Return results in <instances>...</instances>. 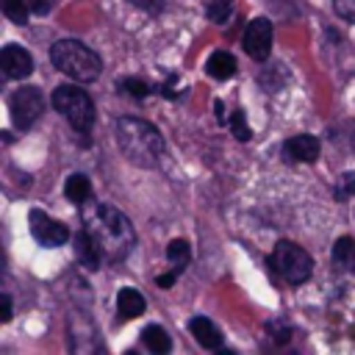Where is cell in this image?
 <instances>
[{
	"mask_svg": "<svg viewBox=\"0 0 355 355\" xmlns=\"http://www.w3.org/2000/svg\"><path fill=\"white\" fill-rule=\"evenodd\" d=\"M116 311L122 319H136L144 313V297L136 288H122L116 294Z\"/></svg>",
	"mask_w": 355,
	"mask_h": 355,
	"instance_id": "cell-13",
	"label": "cell"
},
{
	"mask_svg": "<svg viewBox=\"0 0 355 355\" xmlns=\"http://www.w3.org/2000/svg\"><path fill=\"white\" fill-rule=\"evenodd\" d=\"M230 130H233V136L239 139V141H247L252 133H250V125H247V119H244V111H236L233 116H230Z\"/></svg>",
	"mask_w": 355,
	"mask_h": 355,
	"instance_id": "cell-20",
	"label": "cell"
},
{
	"mask_svg": "<svg viewBox=\"0 0 355 355\" xmlns=\"http://www.w3.org/2000/svg\"><path fill=\"white\" fill-rule=\"evenodd\" d=\"M75 252H78V261H80L83 266H89V269H97L100 261H103V252H100V247L94 244V239L89 236L86 227L75 236Z\"/></svg>",
	"mask_w": 355,
	"mask_h": 355,
	"instance_id": "cell-12",
	"label": "cell"
},
{
	"mask_svg": "<svg viewBox=\"0 0 355 355\" xmlns=\"http://www.w3.org/2000/svg\"><path fill=\"white\" fill-rule=\"evenodd\" d=\"M230 8H233V0H211L208 6V17L214 22H225L230 17Z\"/></svg>",
	"mask_w": 355,
	"mask_h": 355,
	"instance_id": "cell-21",
	"label": "cell"
},
{
	"mask_svg": "<svg viewBox=\"0 0 355 355\" xmlns=\"http://www.w3.org/2000/svg\"><path fill=\"white\" fill-rule=\"evenodd\" d=\"M53 105H55V111H61L69 119V125L78 133H89L92 130V125H94V103L83 89H78L72 83L58 86L53 92Z\"/></svg>",
	"mask_w": 355,
	"mask_h": 355,
	"instance_id": "cell-4",
	"label": "cell"
},
{
	"mask_svg": "<svg viewBox=\"0 0 355 355\" xmlns=\"http://www.w3.org/2000/svg\"><path fill=\"white\" fill-rule=\"evenodd\" d=\"M333 261L341 263V266H352L355 263V241L349 236H341L333 244Z\"/></svg>",
	"mask_w": 355,
	"mask_h": 355,
	"instance_id": "cell-18",
	"label": "cell"
},
{
	"mask_svg": "<svg viewBox=\"0 0 355 355\" xmlns=\"http://www.w3.org/2000/svg\"><path fill=\"white\" fill-rule=\"evenodd\" d=\"M116 139L122 153L139 164V166H155L158 158L164 155V139L161 133L144 122V119H133V116H122L116 122Z\"/></svg>",
	"mask_w": 355,
	"mask_h": 355,
	"instance_id": "cell-2",
	"label": "cell"
},
{
	"mask_svg": "<svg viewBox=\"0 0 355 355\" xmlns=\"http://www.w3.org/2000/svg\"><path fill=\"white\" fill-rule=\"evenodd\" d=\"M64 194L67 200H72L75 205H83L89 197H92V183L86 175H69L67 183H64Z\"/></svg>",
	"mask_w": 355,
	"mask_h": 355,
	"instance_id": "cell-15",
	"label": "cell"
},
{
	"mask_svg": "<svg viewBox=\"0 0 355 355\" xmlns=\"http://www.w3.org/2000/svg\"><path fill=\"white\" fill-rule=\"evenodd\" d=\"M28 6H31L33 14H44L47 11V0H28Z\"/></svg>",
	"mask_w": 355,
	"mask_h": 355,
	"instance_id": "cell-28",
	"label": "cell"
},
{
	"mask_svg": "<svg viewBox=\"0 0 355 355\" xmlns=\"http://www.w3.org/2000/svg\"><path fill=\"white\" fill-rule=\"evenodd\" d=\"M50 58H53V64H55L61 72H67V75L75 78V80H94V78L100 75V69H103L97 53L89 50L86 44L75 42V39H61V42H55V44L50 47Z\"/></svg>",
	"mask_w": 355,
	"mask_h": 355,
	"instance_id": "cell-3",
	"label": "cell"
},
{
	"mask_svg": "<svg viewBox=\"0 0 355 355\" xmlns=\"http://www.w3.org/2000/svg\"><path fill=\"white\" fill-rule=\"evenodd\" d=\"M122 86L128 89V94H136V97H144V94H150V86H147L144 80H125Z\"/></svg>",
	"mask_w": 355,
	"mask_h": 355,
	"instance_id": "cell-23",
	"label": "cell"
},
{
	"mask_svg": "<svg viewBox=\"0 0 355 355\" xmlns=\"http://www.w3.org/2000/svg\"><path fill=\"white\" fill-rule=\"evenodd\" d=\"M244 50L255 61H266L272 53V22L269 19H252L244 31Z\"/></svg>",
	"mask_w": 355,
	"mask_h": 355,
	"instance_id": "cell-7",
	"label": "cell"
},
{
	"mask_svg": "<svg viewBox=\"0 0 355 355\" xmlns=\"http://www.w3.org/2000/svg\"><path fill=\"white\" fill-rule=\"evenodd\" d=\"M283 153L291 155L294 161H316V158H319V139H313V136H308V133L291 136V139L283 144Z\"/></svg>",
	"mask_w": 355,
	"mask_h": 355,
	"instance_id": "cell-10",
	"label": "cell"
},
{
	"mask_svg": "<svg viewBox=\"0 0 355 355\" xmlns=\"http://www.w3.org/2000/svg\"><path fill=\"white\" fill-rule=\"evenodd\" d=\"M205 69H208V75H211V78L225 80V78H230V75L236 72V58H233L230 53H225V50H216V53H211V55H208Z\"/></svg>",
	"mask_w": 355,
	"mask_h": 355,
	"instance_id": "cell-14",
	"label": "cell"
},
{
	"mask_svg": "<svg viewBox=\"0 0 355 355\" xmlns=\"http://www.w3.org/2000/svg\"><path fill=\"white\" fill-rule=\"evenodd\" d=\"M175 272H178V269H175ZM175 272H169V275H158V277H155V283H158L161 288H169V286L175 283V277H178Z\"/></svg>",
	"mask_w": 355,
	"mask_h": 355,
	"instance_id": "cell-27",
	"label": "cell"
},
{
	"mask_svg": "<svg viewBox=\"0 0 355 355\" xmlns=\"http://www.w3.org/2000/svg\"><path fill=\"white\" fill-rule=\"evenodd\" d=\"M336 194H338L341 200L355 194V175H352V172H347V175L338 178V189H336Z\"/></svg>",
	"mask_w": 355,
	"mask_h": 355,
	"instance_id": "cell-22",
	"label": "cell"
},
{
	"mask_svg": "<svg viewBox=\"0 0 355 355\" xmlns=\"http://www.w3.org/2000/svg\"><path fill=\"white\" fill-rule=\"evenodd\" d=\"M269 263L288 283H305L311 277V269H313L311 255L300 244H294V241H277L275 250H272Z\"/></svg>",
	"mask_w": 355,
	"mask_h": 355,
	"instance_id": "cell-5",
	"label": "cell"
},
{
	"mask_svg": "<svg viewBox=\"0 0 355 355\" xmlns=\"http://www.w3.org/2000/svg\"><path fill=\"white\" fill-rule=\"evenodd\" d=\"M83 227L103 252V261H122L136 244L133 225L114 205H92L83 214Z\"/></svg>",
	"mask_w": 355,
	"mask_h": 355,
	"instance_id": "cell-1",
	"label": "cell"
},
{
	"mask_svg": "<svg viewBox=\"0 0 355 355\" xmlns=\"http://www.w3.org/2000/svg\"><path fill=\"white\" fill-rule=\"evenodd\" d=\"M0 67L6 72V78H14V80H22L33 72V58L28 50H22L19 44H6L3 53H0Z\"/></svg>",
	"mask_w": 355,
	"mask_h": 355,
	"instance_id": "cell-9",
	"label": "cell"
},
{
	"mask_svg": "<svg viewBox=\"0 0 355 355\" xmlns=\"http://www.w3.org/2000/svg\"><path fill=\"white\" fill-rule=\"evenodd\" d=\"M189 330H191V336L197 338L200 347H205V349H219V347H222V333L216 330V324H214L211 319L194 316V319L189 322Z\"/></svg>",
	"mask_w": 355,
	"mask_h": 355,
	"instance_id": "cell-11",
	"label": "cell"
},
{
	"mask_svg": "<svg viewBox=\"0 0 355 355\" xmlns=\"http://www.w3.org/2000/svg\"><path fill=\"white\" fill-rule=\"evenodd\" d=\"M0 6L11 22H17V25L28 22V0H0Z\"/></svg>",
	"mask_w": 355,
	"mask_h": 355,
	"instance_id": "cell-19",
	"label": "cell"
},
{
	"mask_svg": "<svg viewBox=\"0 0 355 355\" xmlns=\"http://www.w3.org/2000/svg\"><path fill=\"white\" fill-rule=\"evenodd\" d=\"M336 8H338V14L352 17L355 14V0H336Z\"/></svg>",
	"mask_w": 355,
	"mask_h": 355,
	"instance_id": "cell-24",
	"label": "cell"
},
{
	"mask_svg": "<svg viewBox=\"0 0 355 355\" xmlns=\"http://www.w3.org/2000/svg\"><path fill=\"white\" fill-rule=\"evenodd\" d=\"M0 319H3V322L11 319V297H8V294H3V300H0Z\"/></svg>",
	"mask_w": 355,
	"mask_h": 355,
	"instance_id": "cell-25",
	"label": "cell"
},
{
	"mask_svg": "<svg viewBox=\"0 0 355 355\" xmlns=\"http://www.w3.org/2000/svg\"><path fill=\"white\" fill-rule=\"evenodd\" d=\"M130 3L139 6V8H144V11H158L164 0H130Z\"/></svg>",
	"mask_w": 355,
	"mask_h": 355,
	"instance_id": "cell-26",
	"label": "cell"
},
{
	"mask_svg": "<svg viewBox=\"0 0 355 355\" xmlns=\"http://www.w3.org/2000/svg\"><path fill=\"white\" fill-rule=\"evenodd\" d=\"M8 105H11V119L17 128H31L44 111V100H42V92L36 86L17 89Z\"/></svg>",
	"mask_w": 355,
	"mask_h": 355,
	"instance_id": "cell-6",
	"label": "cell"
},
{
	"mask_svg": "<svg viewBox=\"0 0 355 355\" xmlns=\"http://www.w3.org/2000/svg\"><path fill=\"white\" fill-rule=\"evenodd\" d=\"M166 258H169V263H172L175 269H183V266L189 263V258H191L189 241H183V239L169 241V244H166Z\"/></svg>",
	"mask_w": 355,
	"mask_h": 355,
	"instance_id": "cell-17",
	"label": "cell"
},
{
	"mask_svg": "<svg viewBox=\"0 0 355 355\" xmlns=\"http://www.w3.org/2000/svg\"><path fill=\"white\" fill-rule=\"evenodd\" d=\"M31 233L44 247H58V244H67V239H69L67 225L55 222L44 211H31Z\"/></svg>",
	"mask_w": 355,
	"mask_h": 355,
	"instance_id": "cell-8",
	"label": "cell"
},
{
	"mask_svg": "<svg viewBox=\"0 0 355 355\" xmlns=\"http://www.w3.org/2000/svg\"><path fill=\"white\" fill-rule=\"evenodd\" d=\"M141 341H144V347L153 349V352H169V349H172L169 333H166L164 327H158V324H147V327L141 330Z\"/></svg>",
	"mask_w": 355,
	"mask_h": 355,
	"instance_id": "cell-16",
	"label": "cell"
}]
</instances>
